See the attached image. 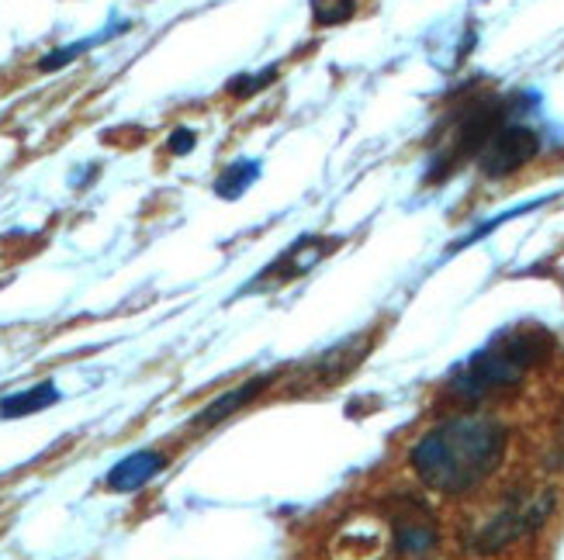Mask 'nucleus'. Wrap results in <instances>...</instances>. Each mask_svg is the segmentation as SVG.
I'll list each match as a JSON object with an SVG mask.
<instances>
[{
  "label": "nucleus",
  "instance_id": "obj_1",
  "mask_svg": "<svg viewBox=\"0 0 564 560\" xmlns=\"http://www.w3.org/2000/svg\"><path fill=\"white\" fill-rule=\"evenodd\" d=\"M509 432L492 416H454L415 440L409 464L430 492L464 495L488 481L506 457Z\"/></svg>",
  "mask_w": 564,
  "mask_h": 560
},
{
  "label": "nucleus",
  "instance_id": "obj_2",
  "mask_svg": "<svg viewBox=\"0 0 564 560\" xmlns=\"http://www.w3.org/2000/svg\"><path fill=\"white\" fill-rule=\"evenodd\" d=\"M551 353V336L544 329H509L492 336L488 343L454 367L447 377V395L457 402H481L502 387H517L536 363Z\"/></svg>",
  "mask_w": 564,
  "mask_h": 560
},
{
  "label": "nucleus",
  "instance_id": "obj_3",
  "mask_svg": "<svg viewBox=\"0 0 564 560\" xmlns=\"http://www.w3.org/2000/svg\"><path fill=\"white\" fill-rule=\"evenodd\" d=\"M554 505H557V498H554L551 488H520V492H512L499 505V513L471 532L468 547L475 553L488 557V553H499V550H506L512 543H520L551 519Z\"/></svg>",
  "mask_w": 564,
  "mask_h": 560
},
{
  "label": "nucleus",
  "instance_id": "obj_4",
  "mask_svg": "<svg viewBox=\"0 0 564 560\" xmlns=\"http://www.w3.org/2000/svg\"><path fill=\"white\" fill-rule=\"evenodd\" d=\"M536 153H541V135L530 125H520V121H506V125H499L492 139L481 145V153L475 160L485 177L499 180L523 169Z\"/></svg>",
  "mask_w": 564,
  "mask_h": 560
},
{
  "label": "nucleus",
  "instance_id": "obj_5",
  "mask_svg": "<svg viewBox=\"0 0 564 560\" xmlns=\"http://www.w3.org/2000/svg\"><path fill=\"white\" fill-rule=\"evenodd\" d=\"M391 526H395V553L402 557H423L436 547V519L420 498H402Z\"/></svg>",
  "mask_w": 564,
  "mask_h": 560
},
{
  "label": "nucleus",
  "instance_id": "obj_6",
  "mask_svg": "<svg viewBox=\"0 0 564 560\" xmlns=\"http://www.w3.org/2000/svg\"><path fill=\"white\" fill-rule=\"evenodd\" d=\"M163 468H166V453H160V450H135L126 460H118V464L108 471L105 488L118 492V495H132V492L145 488V484H150L156 474H163Z\"/></svg>",
  "mask_w": 564,
  "mask_h": 560
},
{
  "label": "nucleus",
  "instance_id": "obj_7",
  "mask_svg": "<svg viewBox=\"0 0 564 560\" xmlns=\"http://www.w3.org/2000/svg\"><path fill=\"white\" fill-rule=\"evenodd\" d=\"M336 246V242H326V239H315V235H305L299 239L294 246H288L267 271L257 277V281H294V277H302L308 274L315 263H323L329 256V250Z\"/></svg>",
  "mask_w": 564,
  "mask_h": 560
},
{
  "label": "nucleus",
  "instance_id": "obj_8",
  "mask_svg": "<svg viewBox=\"0 0 564 560\" xmlns=\"http://www.w3.org/2000/svg\"><path fill=\"white\" fill-rule=\"evenodd\" d=\"M274 384V377L271 374H257V377H250V381H242L239 387H232V392H226V395H218L215 402H208L198 416H194V426L198 429H208V426H218V422H226L232 411H239L242 405H250L253 398H260L267 387Z\"/></svg>",
  "mask_w": 564,
  "mask_h": 560
},
{
  "label": "nucleus",
  "instance_id": "obj_9",
  "mask_svg": "<svg viewBox=\"0 0 564 560\" xmlns=\"http://www.w3.org/2000/svg\"><path fill=\"white\" fill-rule=\"evenodd\" d=\"M59 402V392L53 381H42L35 387H24V392L4 395L0 398V419H24V416H35V411L48 408Z\"/></svg>",
  "mask_w": 564,
  "mask_h": 560
},
{
  "label": "nucleus",
  "instance_id": "obj_10",
  "mask_svg": "<svg viewBox=\"0 0 564 560\" xmlns=\"http://www.w3.org/2000/svg\"><path fill=\"white\" fill-rule=\"evenodd\" d=\"M260 180V163L257 160H236V163H229L223 174L215 177V194L223 201H236V198H242L253 184Z\"/></svg>",
  "mask_w": 564,
  "mask_h": 560
},
{
  "label": "nucleus",
  "instance_id": "obj_11",
  "mask_svg": "<svg viewBox=\"0 0 564 560\" xmlns=\"http://www.w3.org/2000/svg\"><path fill=\"white\" fill-rule=\"evenodd\" d=\"M111 35H118V24H111V29H105L101 35H90V39H80V42L59 45V48H53V53H45V56L39 59V69H42V73H56V69L69 66L73 59H80L84 53H90V48H94L97 42H105V39H111Z\"/></svg>",
  "mask_w": 564,
  "mask_h": 560
},
{
  "label": "nucleus",
  "instance_id": "obj_12",
  "mask_svg": "<svg viewBox=\"0 0 564 560\" xmlns=\"http://www.w3.org/2000/svg\"><path fill=\"white\" fill-rule=\"evenodd\" d=\"M357 11V0H312V18L323 29H336V24H347Z\"/></svg>",
  "mask_w": 564,
  "mask_h": 560
},
{
  "label": "nucleus",
  "instance_id": "obj_13",
  "mask_svg": "<svg viewBox=\"0 0 564 560\" xmlns=\"http://www.w3.org/2000/svg\"><path fill=\"white\" fill-rule=\"evenodd\" d=\"M274 80H278V66L260 69V73H239V77H232V80L226 84V90H229L232 97H253V94H260L263 87H271Z\"/></svg>",
  "mask_w": 564,
  "mask_h": 560
},
{
  "label": "nucleus",
  "instance_id": "obj_14",
  "mask_svg": "<svg viewBox=\"0 0 564 560\" xmlns=\"http://www.w3.org/2000/svg\"><path fill=\"white\" fill-rule=\"evenodd\" d=\"M194 145H198V132L194 129H174L166 135V150L174 153V156H187V153H194Z\"/></svg>",
  "mask_w": 564,
  "mask_h": 560
}]
</instances>
